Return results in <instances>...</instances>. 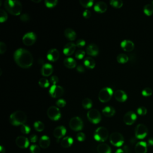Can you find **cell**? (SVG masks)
Returning <instances> with one entry per match:
<instances>
[{"mask_svg":"<svg viewBox=\"0 0 153 153\" xmlns=\"http://www.w3.org/2000/svg\"><path fill=\"white\" fill-rule=\"evenodd\" d=\"M14 59L20 67L25 69L30 68L34 61L32 54L23 49H19L15 52Z\"/></svg>","mask_w":153,"mask_h":153,"instance_id":"obj_1","label":"cell"},{"mask_svg":"<svg viewBox=\"0 0 153 153\" xmlns=\"http://www.w3.org/2000/svg\"><path fill=\"white\" fill-rule=\"evenodd\" d=\"M4 7L10 14L15 16L20 15L22 10L21 3L17 0H7L4 2Z\"/></svg>","mask_w":153,"mask_h":153,"instance_id":"obj_2","label":"cell"},{"mask_svg":"<svg viewBox=\"0 0 153 153\" xmlns=\"http://www.w3.org/2000/svg\"><path fill=\"white\" fill-rule=\"evenodd\" d=\"M27 120L26 114L22 111H16L12 113L10 117V123L13 126L23 125Z\"/></svg>","mask_w":153,"mask_h":153,"instance_id":"obj_3","label":"cell"},{"mask_svg":"<svg viewBox=\"0 0 153 153\" xmlns=\"http://www.w3.org/2000/svg\"><path fill=\"white\" fill-rule=\"evenodd\" d=\"M108 136V131L104 127L98 128L95 130L94 133V140L98 142H104L106 141Z\"/></svg>","mask_w":153,"mask_h":153,"instance_id":"obj_4","label":"cell"},{"mask_svg":"<svg viewBox=\"0 0 153 153\" xmlns=\"http://www.w3.org/2000/svg\"><path fill=\"white\" fill-rule=\"evenodd\" d=\"M113 95V91L112 89L109 87H104L99 92L98 98L101 102L105 103L110 101Z\"/></svg>","mask_w":153,"mask_h":153,"instance_id":"obj_5","label":"cell"},{"mask_svg":"<svg viewBox=\"0 0 153 153\" xmlns=\"http://www.w3.org/2000/svg\"><path fill=\"white\" fill-rule=\"evenodd\" d=\"M109 141L113 145L119 147L123 145L124 140V137L121 133L118 132H114L110 135Z\"/></svg>","mask_w":153,"mask_h":153,"instance_id":"obj_6","label":"cell"},{"mask_svg":"<svg viewBox=\"0 0 153 153\" xmlns=\"http://www.w3.org/2000/svg\"><path fill=\"white\" fill-rule=\"evenodd\" d=\"M87 117L89 120L93 124H98L101 120V116L98 110L93 109L88 111Z\"/></svg>","mask_w":153,"mask_h":153,"instance_id":"obj_7","label":"cell"},{"mask_svg":"<svg viewBox=\"0 0 153 153\" xmlns=\"http://www.w3.org/2000/svg\"><path fill=\"white\" fill-rule=\"evenodd\" d=\"M47 116L50 120L57 121L61 118V113L58 107L51 106L47 110Z\"/></svg>","mask_w":153,"mask_h":153,"instance_id":"obj_8","label":"cell"},{"mask_svg":"<svg viewBox=\"0 0 153 153\" xmlns=\"http://www.w3.org/2000/svg\"><path fill=\"white\" fill-rule=\"evenodd\" d=\"M148 132L147 127L143 124H140L135 129V136L139 140H142L147 136Z\"/></svg>","mask_w":153,"mask_h":153,"instance_id":"obj_9","label":"cell"},{"mask_svg":"<svg viewBox=\"0 0 153 153\" xmlns=\"http://www.w3.org/2000/svg\"><path fill=\"white\" fill-rule=\"evenodd\" d=\"M69 127L74 131H80L83 128V122L80 117H74L69 121Z\"/></svg>","mask_w":153,"mask_h":153,"instance_id":"obj_10","label":"cell"},{"mask_svg":"<svg viewBox=\"0 0 153 153\" xmlns=\"http://www.w3.org/2000/svg\"><path fill=\"white\" fill-rule=\"evenodd\" d=\"M49 93L53 98H58L63 96L64 93V90L60 86L53 85L49 90Z\"/></svg>","mask_w":153,"mask_h":153,"instance_id":"obj_11","label":"cell"},{"mask_svg":"<svg viewBox=\"0 0 153 153\" xmlns=\"http://www.w3.org/2000/svg\"><path fill=\"white\" fill-rule=\"evenodd\" d=\"M37 37L34 32H28L26 33L22 38L23 43L27 46H30L33 45L36 41Z\"/></svg>","mask_w":153,"mask_h":153,"instance_id":"obj_12","label":"cell"},{"mask_svg":"<svg viewBox=\"0 0 153 153\" xmlns=\"http://www.w3.org/2000/svg\"><path fill=\"white\" fill-rule=\"evenodd\" d=\"M137 119L136 114L133 111H129L123 117V121L124 123L127 125L133 124Z\"/></svg>","mask_w":153,"mask_h":153,"instance_id":"obj_13","label":"cell"},{"mask_svg":"<svg viewBox=\"0 0 153 153\" xmlns=\"http://www.w3.org/2000/svg\"><path fill=\"white\" fill-rule=\"evenodd\" d=\"M16 144L17 146L20 148H26L30 145L28 139L25 136H18L16 140Z\"/></svg>","mask_w":153,"mask_h":153,"instance_id":"obj_14","label":"cell"},{"mask_svg":"<svg viewBox=\"0 0 153 153\" xmlns=\"http://www.w3.org/2000/svg\"><path fill=\"white\" fill-rule=\"evenodd\" d=\"M59 52L56 49H50L47 54V59L51 62L56 61L59 58Z\"/></svg>","mask_w":153,"mask_h":153,"instance_id":"obj_15","label":"cell"},{"mask_svg":"<svg viewBox=\"0 0 153 153\" xmlns=\"http://www.w3.org/2000/svg\"><path fill=\"white\" fill-rule=\"evenodd\" d=\"M76 44L73 43H67L63 47V52L66 56H71L75 51Z\"/></svg>","mask_w":153,"mask_h":153,"instance_id":"obj_16","label":"cell"},{"mask_svg":"<svg viewBox=\"0 0 153 153\" xmlns=\"http://www.w3.org/2000/svg\"><path fill=\"white\" fill-rule=\"evenodd\" d=\"M148 144L144 141L138 142L135 146V151L136 153H147Z\"/></svg>","mask_w":153,"mask_h":153,"instance_id":"obj_17","label":"cell"},{"mask_svg":"<svg viewBox=\"0 0 153 153\" xmlns=\"http://www.w3.org/2000/svg\"><path fill=\"white\" fill-rule=\"evenodd\" d=\"M121 47L125 51H132L135 47L134 43L130 40H124L121 43Z\"/></svg>","mask_w":153,"mask_h":153,"instance_id":"obj_18","label":"cell"},{"mask_svg":"<svg viewBox=\"0 0 153 153\" xmlns=\"http://www.w3.org/2000/svg\"><path fill=\"white\" fill-rule=\"evenodd\" d=\"M66 130L64 126H60L57 128H56L53 131V135L54 136L58 139V140H59L61 137L65 136L66 134Z\"/></svg>","mask_w":153,"mask_h":153,"instance_id":"obj_19","label":"cell"},{"mask_svg":"<svg viewBox=\"0 0 153 153\" xmlns=\"http://www.w3.org/2000/svg\"><path fill=\"white\" fill-rule=\"evenodd\" d=\"M114 97L117 101L120 102H125L128 99L127 94L121 90H118L116 91L114 93Z\"/></svg>","mask_w":153,"mask_h":153,"instance_id":"obj_20","label":"cell"},{"mask_svg":"<svg viewBox=\"0 0 153 153\" xmlns=\"http://www.w3.org/2000/svg\"><path fill=\"white\" fill-rule=\"evenodd\" d=\"M86 53L92 56H96L99 53V48L94 44H89L86 48Z\"/></svg>","mask_w":153,"mask_h":153,"instance_id":"obj_21","label":"cell"},{"mask_svg":"<svg viewBox=\"0 0 153 153\" xmlns=\"http://www.w3.org/2000/svg\"><path fill=\"white\" fill-rule=\"evenodd\" d=\"M41 71V74H42L43 76L49 77L52 74L53 71V68L51 65L49 63H46L43 65Z\"/></svg>","mask_w":153,"mask_h":153,"instance_id":"obj_22","label":"cell"},{"mask_svg":"<svg viewBox=\"0 0 153 153\" xmlns=\"http://www.w3.org/2000/svg\"><path fill=\"white\" fill-rule=\"evenodd\" d=\"M107 8L108 7L106 4L102 1H99L96 3L94 6V11L100 13H103L105 12L107 10Z\"/></svg>","mask_w":153,"mask_h":153,"instance_id":"obj_23","label":"cell"},{"mask_svg":"<svg viewBox=\"0 0 153 153\" xmlns=\"http://www.w3.org/2000/svg\"><path fill=\"white\" fill-rule=\"evenodd\" d=\"M50 140L49 137H48L47 136L44 135L43 136H41V137L39 139V145L41 148L46 149L50 146Z\"/></svg>","mask_w":153,"mask_h":153,"instance_id":"obj_24","label":"cell"},{"mask_svg":"<svg viewBox=\"0 0 153 153\" xmlns=\"http://www.w3.org/2000/svg\"><path fill=\"white\" fill-rule=\"evenodd\" d=\"M64 34L65 37L70 41H74L76 37H77V35L75 32L71 29V28H67L65 30V32H64Z\"/></svg>","mask_w":153,"mask_h":153,"instance_id":"obj_25","label":"cell"},{"mask_svg":"<svg viewBox=\"0 0 153 153\" xmlns=\"http://www.w3.org/2000/svg\"><path fill=\"white\" fill-rule=\"evenodd\" d=\"M98 153H111V147L106 144H101L97 147Z\"/></svg>","mask_w":153,"mask_h":153,"instance_id":"obj_26","label":"cell"},{"mask_svg":"<svg viewBox=\"0 0 153 153\" xmlns=\"http://www.w3.org/2000/svg\"><path fill=\"white\" fill-rule=\"evenodd\" d=\"M73 139L70 136H66L62 139L61 141V145L63 148H69L73 144Z\"/></svg>","mask_w":153,"mask_h":153,"instance_id":"obj_27","label":"cell"},{"mask_svg":"<svg viewBox=\"0 0 153 153\" xmlns=\"http://www.w3.org/2000/svg\"><path fill=\"white\" fill-rule=\"evenodd\" d=\"M102 113L105 116L111 117L115 114L116 110L112 106H106L103 109Z\"/></svg>","mask_w":153,"mask_h":153,"instance_id":"obj_28","label":"cell"},{"mask_svg":"<svg viewBox=\"0 0 153 153\" xmlns=\"http://www.w3.org/2000/svg\"><path fill=\"white\" fill-rule=\"evenodd\" d=\"M63 64L66 68L72 69V68H74L76 66L77 63L74 59L71 58H66L64 60Z\"/></svg>","mask_w":153,"mask_h":153,"instance_id":"obj_29","label":"cell"},{"mask_svg":"<svg viewBox=\"0 0 153 153\" xmlns=\"http://www.w3.org/2000/svg\"><path fill=\"white\" fill-rule=\"evenodd\" d=\"M84 64L87 68H90V69H93L96 65L94 60L90 57L86 58V59H85V61H84Z\"/></svg>","mask_w":153,"mask_h":153,"instance_id":"obj_30","label":"cell"},{"mask_svg":"<svg viewBox=\"0 0 153 153\" xmlns=\"http://www.w3.org/2000/svg\"><path fill=\"white\" fill-rule=\"evenodd\" d=\"M117 62L120 63H125L128 62L129 57H128V56H127L126 54L121 53L117 56Z\"/></svg>","mask_w":153,"mask_h":153,"instance_id":"obj_31","label":"cell"},{"mask_svg":"<svg viewBox=\"0 0 153 153\" xmlns=\"http://www.w3.org/2000/svg\"><path fill=\"white\" fill-rule=\"evenodd\" d=\"M144 12L147 16H151L153 14V6L150 4H146L144 7Z\"/></svg>","mask_w":153,"mask_h":153,"instance_id":"obj_32","label":"cell"},{"mask_svg":"<svg viewBox=\"0 0 153 153\" xmlns=\"http://www.w3.org/2000/svg\"><path fill=\"white\" fill-rule=\"evenodd\" d=\"M34 127L37 132H42L44 129V124L40 121H37L34 123Z\"/></svg>","mask_w":153,"mask_h":153,"instance_id":"obj_33","label":"cell"},{"mask_svg":"<svg viewBox=\"0 0 153 153\" xmlns=\"http://www.w3.org/2000/svg\"><path fill=\"white\" fill-rule=\"evenodd\" d=\"M82 106L85 109H90L92 106V101L89 98H85L82 101Z\"/></svg>","mask_w":153,"mask_h":153,"instance_id":"obj_34","label":"cell"},{"mask_svg":"<svg viewBox=\"0 0 153 153\" xmlns=\"http://www.w3.org/2000/svg\"><path fill=\"white\" fill-rule=\"evenodd\" d=\"M94 1L93 0H80V4L85 8H89L93 5Z\"/></svg>","mask_w":153,"mask_h":153,"instance_id":"obj_35","label":"cell"},{"mask_svg":"<svg viewBox=\"0 0 153 153\" xmlns=\"http://www.w3.org/2000/svg\"><path fill=\"white\" fill-rule=\"evenodd\" d=\"M39 85L43 88H47L49 86V82L47 79L45 78H41L38 81Z\"/></svg>","mask_w":153,"mask_h":153,"instance_id":"obj_36","label":"cell"},{"mask_svg":"<svg viewBox=\"0 0 153 153\" xmlns=\"http://www.w3.org/2000/svg\"><path fill=\"white\" fill-rule=\"evenodd\" d=\"M110 4L115 8H118L123 6V3L121 0H112L110 1Z\"/></svg>","mask_w":153,"mask_h":153,"instance_id":"obj_37","label":"cell"},{"mask_svg":"<svg viewBox=\"0 0 153 153\" xmlns=\"http://www.w3.org/2000/svg\"><path fill=\"white\" fill-rule=\"evenodd\" d=\"M8 19V15L6 11L3 9L0 10V22L1 23L6 22Z\"/></svg>","mask_w":153,"mask_h":153,"instance_id":"obj_38","label":"cell"},{"mask_svg":"<svg viewBox=\"0 0 153 153\" xmlns=\"http://www.w3.org/2000/svg\"><path fill=\"white\" fill-rule=\"evenodd\" d=\"M58 1L57 0H46L45 1V4L46 7L49 8H52L54 7L57 5Z\"/></svg>","mask_w":153,"mask_h":153,"instance_id":"obj_39","label":"cell"},{"mask_svg":"<svg viewBox=\"0 0 153 153\" xmlns=\"http://www.w3.org/2000/svg\"><path fill=\"white\" fill-rule=\"evenodd\" d=\"M20 131L23 134H28L30 131H31V128H30V126H27V125H25V124H23L22 125V126H21V128H20Z\"/></svg>","mask_w":153,"mask_h":153,"instance_id":"obj_40","label":"cell"},{"mask_svg":"<svg viewBox=\"0 0 153 153\" xmlns=\"http://www.w3.org/2000/svg\"><path fill=\"white\" fill-rule=\"evenodd\" d=\"M85 56V51L82 50H78L75 53V57L78 59H82Z\"/></svg>","mask_w":153,"mask_h":153,"instance_id":"obj_41","label":"cell"},{"mask_svg":"<svg viewBox=\"0 0 153 153\" xmlns=\"http://www.w3.org/2000/svg\"><path fill=\"white\" fill-rule=\"evenodd\" d=\"M152 90L149 87L145 88L142 92V94L144 96H146V97L150 96L152 95Z\"/></svg>","mask_w":153,"mask_h":153,"instance_id":"obj_42","label":"cell"},{"mask_svg":"<svg viewBox=\"0 0 153 153\" xmlns=\"http://www.w3.org/2000/svg\"><path fill=\"white\" fill-rule=\"evenodd\" d=\"M137 113L140 116H145L147 113V109L144 106H141L137 109Z\"/></svg>","mask_w":153,"mask_h":153,"instance_id":"obj_43","label":"cell"},{"mask_svg":"<svg viewBox=\"0 0 153 153\" xmlns=\"http://www.w3.org/2000/svg\"><path fill=\"white\" fill-rule=\"evenodd\" d=\"M30 151L31 153H39L40 148L37 145H32L30 147Z\"/></svg>","mask_w":153,"mask_h":153,"instance_id":"obj_44","label":"cell"},{"mask_svg":"<svg viewBox=\"0 0 153 153\" xmlns=\"http://www.w3.org/2000/svg\"><path fill=\"white\" fill-rule=\"evenodd\" d=\"M77 139L78 141L82 142L85 140L86 136L85 134L82 132H79L77 134Z\"/></svg>","mask_w":153,"mask_h":153,"instance_id":"obj_45","label":"cell"},{"mask_svg":"<svg viewBox=\"0 0 153 153\" xmlns=\"http://www.w3.org/2000/svg\"><path fill=\"white\" fill-rule=\"evenodd\" d=\"M86 44V41L82 39H79L77 41V43H76V46L79 47V48H82L84 47Z\"/></svg>","mask_w":153,"mask_h":153,"instance_id":"obj_46","label":"cell"},{"mask_svg":"<svg viewBox=\"0 0 153 153\" xmlns=\"http://www.w3.org/2000/svg\"><path fill=\"white\" fill-rule=\"evenodd\" d=\"M7 50V46L6 45V44L3 42H1L0 43V53L1 54H4Z\"/></svg>","mask_w":153,"mask_h":153,"instance_id":"obj_47","label":"cell"},{"mask_svg":"<svg viewBox=\"0 0 153 153\" xmlns=\"http://www.w3.org/2000/svg\"><path fill=\"white\" fill-rule=\"evenodd\" d=\"M56 105L59 108H63L66 105V102L64 99H59L56 102Z\"/></svg>","mask_w":153,"mask_h":153,"instance_id":"obj_48","label":"cell"},{"mask_svg":"<svg viewBox=\"0 0 153 153\" xmlns=\"http://www.w3.org/2000/svg\"><path fill=\"white\" fill-rule=\"evenodd\" d=\"M20 19L23 22H27L29 21L30 19V16L27 15V14H23V15H22L20 17Z\"/></svg>","mask_w":153,"mask_h":153,"instance_id":"obj_49","label":"cell"},{"mask_svg":"<svg viewBox=\"0 0 153 153\" xmlns=\"http://www.w3.org/2000/svg\"><path fill=\"white\" fill-rule=\"evenodd\" d=\"M50 81L53 85H56V84L58 83L59 81V78L58 77L54 75L50 78Z\"/></svg>","mask_w":153,"mask_h":153,"instance_id":"obj_50","label":"cell"},{"mask_svg":"<svg viewBox=\"0 0 153 153\" xmlns=\"http://www.w3.org/2000/svg\"><path fill=\"white\" fill-rule=\"evenodd\" d=\"M91 15H92V13H91L90 11H89V10H86L84 12H83V16L86 19L90 18L91 16Z\"/></svg>","mask_w":153,"mask_h":153,"instance_id":"obj_51","label":"cell"},{"mask_svg":"<svg viewBox=\"0 0 153 153\" xmlns=\"http://www.w3.org/2000/svg\"><path fill=\"white\" fill-rule=\"evenodd\" d=\"M30 141L32 142H36L37 140H38V137H37V136L36 135H32L30 137Z\"/></svg>","mask_w":153,"mask_h":153,"instance_id":"obj_52","label":"cell"},{"mask_svg":"<svg viewBox=\"0 0 153 153\" xmlns=\"http://www.w3.org/2000/svg\"><path fill=\"white\" fill-rule=\"evenodd\" d=\"M77 70L78 72H79L80 73H82L85 72V68L81 65H78L77 67Z\"/></svg>","mask_w":153,"mask_h":153,"instance_id":"obj_53","label":"cell"},{"mask_svg":"<svg viewBox=\"0 0 153 153\" xmlns=\"http://www.w3.org/2000/svg\"><path fill=\"white\" fill-rule=\"evenodd\" d=\"M148 145L150 147H153V137L149 138L148 140Z\"/></svg>","mask_w":153,"mask_h":153,"instance_id":"obj_54","label":"cell"},{"mask_svg":"<svg viewBox=\"0 0 153 153\" xmlns=\"http://www.w3.org/2000/svg\"><path fill=\"white\" fill-rule=\"evenodd\" d=\"M124 151L125 153H130V149L128 146H125L124 147Z\"/></svg>","mask_w":153,"mask_h":153,"instance_id":"obj_55","label":"cell"},{"mask_svg":"<svg viewBox=\"0 0 153 153\" xmlns=\"http://www.w3.org/2000/svg\"><path fill=\"white\" fill-rule=\"evenodd\" d=\"M6 151H5V148L1 145L0 146V153H5Z\"/></svg>","mask_w":153,"mask_h":153,"instance_id":"obj_56","label":"cell"},{"mask_svg":"<svg viewBox=\"0 0 153 153\" xmlns=\"http://www.w3.org/2000/svg\"><path fill=\"white\" fill-rule=\"evenodd\" d=\"M38 63H39V64H43V63H44V59H43L42 58H39V59H38Z\"/></svg>","mask_w":153,"mask_h":153,"instance_id":"obj_57","label":"cell"},{"mask_svg":"<svg viewBox=\"0 0 153 153\" xmlns=\"http://www.w3.org/2000/svg\"><path fill=\"white\" fill-rule=\"evenodd\" d=\"M115 153H125V152H124V151L123 149H117V150L116 151V152Z\"/></svg>","mask_w":153,"mask_h":153,"instance_id":"obj_58","label":"cell"},{"mask_svg":"<svg viewBox=\"0 0 153 153\" xmlns=\"http://www.w3.org/2000/svg\"><path fill=\"white\" fill-rule=\"evenodd\" d=\"M32 1H33L34 3H38L41 2V0H32Z\"/></svg>","mask_w":153,"mask_h":153,"instance_id":"obj_59","label":"cell"},{"mask_svg":"<svg viewBox=\"0 0 153 153\" xmlns=\"http://www.w3.org/2000/svg\"><path fill=\"white\" fill-rule=\"evenodd\" d=\"M2 74V71H1V69H0V75H1Z\"/></svg>","mask_w":153,"mask_h":153,"instance_id":"obj_60","label":"cell"},{"mask_svg":"<svg viewBox=\"0 0 153 153\" xmlns=\"http://www.w3.org/2000/svg\"><path fill=\"white\" fill-rule=\"evenodd\" d=\"M151 3H152V6H153V1H152V2H151Z\"/></svg>","mask_w":153,"mask_h":153,"instance_id":"obj_61","label":"cell"}]
</instances>
